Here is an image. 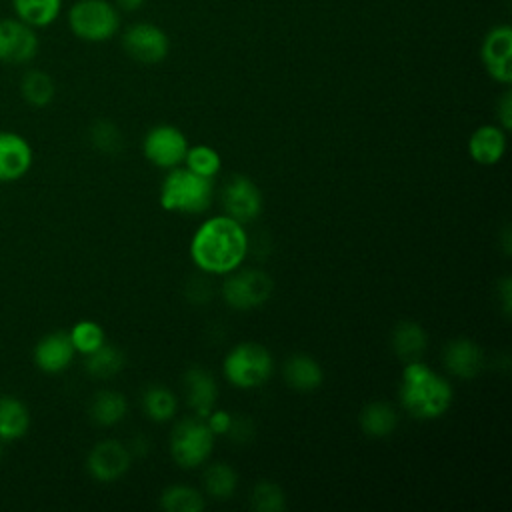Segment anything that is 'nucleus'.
<instances>
[{"label": "nucleus", "mask_w": 512, "mask_h": 512, "mask_svg": "<svg viewBox=\"0 0 512 512\" xmlns=\"http://www.w3.org/2000/svg\"><path fill=\"white\" fill-rule=\"evenodd\" d=\"M248 252V236L240 222L222 214L198 226L190 242L192 262L210 274H230Z\"/></svg>", "instance_id": "f257e3e1"}, {"label": "nucleus", "mask_w": 512, "mask_h": 512, "mask_svg": "<svg viewBox=\"0 0 512 512\" xmlns=\"http://www.w3.org/2000/svg\"><path fill=\"white\" fill-rule=\"evenodd\" d=\"M400 404L404 410L418 420L440 418L452 404V386L448 380L422 360L406 362L400 380Z\"/></svg>", "instance_id": "f03ea898"}, {"label": "nucleus", "mask_w": 512, "mask_h": 512, "mask_svg": "<svg viewBox=\"0 0 512 512\" xmlns=\"http://www.w3.org/2000/svg\"><path fill=\"white\" fill-rule=\"evenodd\" d=\"M212 178H204L186 166L170 168L160 186V204L176 214H202L212 202Z\"/></svg>", "instance_id": "7ed1b4c3"}, {"label": "nucleus", "mask_w": 512, "mask_h": 512, "mask_svg": "<svg viewBox=\"0 0 512 512\" xmlns=\"http://www.w3.org/2000/svg\"><path fill=\"white\" fill-rule=\"evenodd\" d=\"M272 368L274 360L270 350L258 342L236 344L222 362L226 380L240 390L262 386L272 376Z\"/></svg>", "instance_id": "20e7f679"}, {"label": "nucleus", "mask_w": 512, "mask_h": 512, "mask_svg": "<svg viewBox=\"0 0 512 512\" xmlns=\"http://www.w3.org/2000/svg\"><path fill=\"white\" fill-rule=\"evenodd\" d=\"M68 26L84 42H106L120 28V12L108 0H78L68 10Z\"/></svg>", "instance_id": "39448f33"}, {"label": "nucleus", "mask_w": 512, "mask_h": 512, "mask_svg": "<svg viewBox=\"0 0 512 512\" xmlns=\"http://www.w3.org/2000/svg\"><path fill=\"white\" fill-rule=\"evenodd\" d=\"M214 434L208 424L200 416H188L176 422L170 434V456L172 460L184 468H198L204 464L212 452Z\"/></svg>", "instance_id": "423d86ee"}, {"label": "nucleus", "mask_w": 512, "mask_h": 512, "mask_svg": "<svg viewBox=\"0 0 512 512\" xmlns=\"http://www.w3.org/2000/svg\"><path fill=\"white\" fill-rule=\"evenodd\" d=\"M274 292V280L268 272L246 268L240 272H230L222 286V296L226 304L234 310H252L268 302Z\"/></svg>", "instance_id": "0eeeda50"}, {"label": "nucleus", "mask_w": 512, "mask_h": 512, "mask_svg": "<svg viewBox=\"0 0 512 512\" xmlns=\"http://www.w3.org/2000/svg\"><path fill=\"white\" fill-rule=\"evenodd\" d=\"M142 152L154 166L170 170L184 164L188 140L180 128L172 124H156L146 132L142 140Z\"/></svg>", "instance_id": "6e6552de"}, {"label": "nucleus", "mask_w": 512, "mask_h": 512, "mask_svg": "<svg viewBox=\"0 0 512 512\" xmlns=\"http://www.w3.org/2000/svg\"><path fill=\"white\" fill-rule=\"evenodd\" d=\"M124 52L140 64H158L170 52L168 34L152 22H136L122 34Z\"/></svg>", "instance_id": "1a4fd4ad"}, {"label": "nucleus", "mask_w": 512, "mask_h": 512, "mask_svg": "<svg viewBox=\"0 0 512 512\" xmlns=\"http://www.w3.org/2000/svg\"><path fill=\"white\" fill-rule=\"evenodd\" d=\"M222 206L226 216L234 218L240 224H246L260 216L264 198L260 188L248 176L234 174L228 178L222 190Z\"/></svg>", "instance_id": "9d476101"}, {"label": "nucleus", "mask_w": 512, "mask_h": 512, "mask_svg": "<svg viewBox=\"0 0 512 512\" xmlns=\"http://www.w3.org/2000/svg\"><path fill=\"white\" fill-rule=\"evenodd\" d=\"M480 58L492 80L512 82V28L508 24L492 26L480 46Z\"/></svg>", "instance_id": "9b49d317"}, {"label": "nucleus", "mask_w": 512, "mask_h": 512, "mask_svg": "<svg viewBox=\"0 0 512 512\" xmlns=\"http://www.w3.org/2000/svg\"><path fill=\"white\" fill-rule=\"evenodd\" d=\"M38 52L36 28L18 18L0 20V62L26 64Z\"/></svg>", "instance_id": "f8f14e48"}, {"label": "nucleus", "mask_w": 512, "mask_h": 512, "mask_svg": "<svg viewBox=\"0 0 512 512\" xmlns=\"http://www.w3.org/2000/svg\"><path fill=\"white\" fill-rule=\"evenodd\" d=\"M130 460H132V454L128 446L110 438L92 446L86 458V468L94 480L114 482L128 472Z\"/></svg>", "instance_id": "ddd939ff"}, {"label": "nucleus", "mask_w": 512, "mask_h": 512, "mask_svg": "<svg viewBox=\"0 0 512 512\" xmlns=\"http://www.w3.org/2000/svg\"><path fill=\"white\" fill-rule=\"evenodd\" d=\"M74 346L70 334L64 330H54L44 334L32 352L34 364L44 374H60L64 372L74 360Z\"/></svg>", "instance_id": "4468645a"}, {"label": "nucleus", "mask_w": 512, "mask_h": 512, "mask_svg": "<svg viewBox=\"0 0 512 512\" xmlns=\"http://www.w3.org/2000/svg\"><path fill=\"white\" fill-rule=\"evenodd\" d=\"M32 160L34 152L24 136L0 130V182L20 180L30 170Z\"/></svg>", "instance_id": "2eb2a0df"}, {"label": "nucleus", "mask_w": 512, "mask_h": 512, "mask_svg": "<svg viewBox=\"0 0 512 512\" xmlns=\"http://www.w3.org/2000/svg\"><path fill=\"white\" fill-rule=\"evenodd\" d=\"M182 388L188 408L194 416L206 418L218 400V386L214 376L202 366H190L182 376Z\"/></svg>", "instance_id": "dca6fc26"}, {"label": "nucleus", "mask_w": 512, "mask_h": 512, "mask_svg": "<svg viewBox=\"0 0 512 512\" xmlns=\"http://www.w3.org/2000/svg\"><path fill=\"white\" fill-rule=\"evenodd\" d=\"M442 364L452 376L470 380L482 372L484 352L468 338H454L442 350Z\"/></svg>", "instance_id": "f3484780"}, {"label": "nucleus", "mask_w": 512, "mask_h": 512, "mask_svg": "<svg viewBox=\"0 0 512 512\" xmlns=\"http://www.w3.org/2000/svg\"><path fill=\"white\" fill-rule=\"evenodd\" d=\"M506 130L494 124H484L476 128L468 140V152L470 158L476 164L482 166H492L502 160L506 152Z\"/></svg>", "instance_id": "a211bd4d"}, {"label": "nucleus", "mask_w": 512, "mask_h": 512, "mask_svg": "<svg viewBox=\"0 0 512 512\" xmlns=\"http://www.w3.org/2000/svg\"><path fill=\"white\" fill-rule=\"evenodd\" d=\"M286 384L298 392H312L324 380L322 366L308 354H292L282 368Z\"/></svg>", "instance_id": "6ab92c4d"}, {"label": "nucleus", "mask_w": 512, "mask_h": 512, "mask_svg": "<svg viewBox=\"0 0 512 512\" xmlns=\"http://www.w3.org/2000/svg\"><path fill=\"white\" fill-rule=\"evenodd\" d=\"M428 336L414 320H400L392 330V350L402 362L420 360L426 352Z\"/></svg>", "instance_id": "aec40b11"}, {"label": "nucleus", "mask_w": 512, "mask_h": 512, "mask_svg": "<svg viewBox=\"0 0 512 512\" xmlns=\"http://www.w3.org/2000/svg\"><path fill=\"white\" fill-rule=\"evenodd\" d=\"M30 428L28 406L12 394L0 396V440L12 442L20 440Z\"/></svg>", "instance_id": "412c9836"}, {"label": "nucleus", "mask_w": 512, "mask_h": 512, "mask_svg": "<svg viewBox=\"0 0 512 512\" xmlns=\"http://www.w3.org/2000/svg\"><path fill=\"white\" fill-rule=\"evenodd\" d=\"M398 426V414L388 402H370L360 412V428L370 438H386Z\"/></svg>", "instance_id": "4be33fe9"}, {"label": "nucleus", "mask_w": 512, "mask_h": 512, "mask_svg": "<svg viewBox=\"0 0 512 512\" xmlns=\"http://www.w3.org/2000/svg\"><path fill=\"white\" fill-rule=\"evenodd\" d=\"M126 412H128V402L124 394L116 390L96 392L88 408L90 420L98 426H114L126 416Z\"/></svg>", "instance_id": "5701e85b"}, {"label": "nucleus", "mask_w": 512, "mask_h": 512, "mask_svg": "<svg viewBox=\"0 0 512 512\" xmlns=\"http://www.w3.org/2000/svg\"><path fill=\"white\" fill-rule=\"evenodd\" d=\"M12 6L18 20L32 28H46L58 18L62 0H12Z\"/></svg>", "instance_id": "b1692460"}, {"label": "nucleus", "mask_w": 512, "mask_h": 512, "mask_svg": "<svg viewBox=\"0 0 512 512\" xmlns=\"http://www.w3.org/2000/svg\"><path fill=\"white\" fill-rule=\"evenodd\" d=\"M124 366V352L118 346L102 344L84 356V368L94 378H112Z\"/></svg>", "instance_id": "393cba45"}, {"label": "nucleus", "mask_w": 512, "mask_h": 512, "mask_svg": "<svg viewBox=\"0 0 512 512\" xmlns=\"http://www.w3.org/2000/svg\"><path fill=\"white\" fill-rule=\"evenodd\" d=\"M20 92H22V98L28 104H32L36 108H42V106H48L54 100L56 86H54V80H52L50 74H46L42 70H28L22 76Z\"/></svg>", "instance_id": "a878e982"}, {"label": "nucleus", "mask_w": 512, "mask_h": 512, "mask_svg": "<svg viewBox=\"0 0 512 512\" xmlns=\"http://www.w3.org/2000/svg\"><path fill=\"white\" fill-rule=\"evenodd\" d=\"M238 484L236 470L226 462H214L204 470V490L214 500H228Z\"/></svg>", "instance_id": "bb28decb"}, {"label": "nucleus", "mask_w": 512, "mask_h": 512, "mask_svg": "<svg viewBox=\"0 0 512 512\" xmlns=\"http://www.w3.org/2000/svg\"><path fill=\"white\" fill-rule=\"evenodd\" d=\"M142 408L154 422H168L178 408L176 396L166 386H148L142 394Z\"/></svg>", "instance_id": "cd10ccee"}, {"label": "nucleus", "mask_w": 512, "mask_h": 512, "mask_svg": "<svg viewBox=\"0 0 512 512\" xmlns=\"http://www.w3.org/2000/svg\"><path fill=\"white\" fill-rule=\"evenodd\" d=\"M160 506L166 512H202L204 496L192 486L174 484L160 494Z\"/></svg>", "instance_id": "c85d7f7f"}, {"label": "nucleus", "mask_w": 512, "mask_h": 512, "mask_svg": "<svg viewBox=\"0 0 512 512\" xmlns=\"http://www.w3.org/2000/svg\"><path fill=\"white\" fill-rule=\"evenodd\" d=\"M184 164L188 170H192L194 174L198 176H204V178H214L220 168H222V160H220V154L206 146V144H196V146H188V152L184 156Z\"/></svg>", "instance_id": "c756f323"}, {"label": "nucleus", "mask_w": 512, "mask_h": 512, "mask_svg": "<svg viewBox=\"0 0 512 512\" xmlns=\"http://www.w3.org/2000/svg\"><path fill=\"white\" fill-rule=\"evenodd\" d=\"M250 506L258 512H282L286 508V496L278 484L260 480L250 492Z\"/></svg>", "instance_id": "7c9ffc66"}, {"label": "nucleus", "mask_w": 512, "mask_h": 512, "mask_svg": "<svg viewBox=\"0 0 512 512\" xmlns=\"http://www.w3.org/2000/svg\"><path fill=\"white\" fill-rule=\"evenodd\" d=\"M68 334H70L74 350L84 354V356L90 354L92 350H96L98 346H102L106 342L102 326L98 322H94V320H78Z\"/></svg>", "instance_id": "2f4dec72"}, {"label": "nucleus", "mask_w": 512, "mask_h": 512, "mask_svg": "<svg viewBox=\"0 0 512 512\" xmlns=\"http://www.w3.org/2000/svg\"><path fill=\"white\" fill-rule=\"evenodd\" d=\"M90 142L104 154H116L122 148V134L110 120H98L90 128Z\"/></svg>", "instance_id": "473e14b6"}, {"label": "nucleus", "mask_w": 512, "mask_h": 512, "mask_svg": "<svg viewBox=\"0 0 512 512\" xmlns=\"http://www.w3.org/2000/svg\"><path fill=\"white\" fill-rule=\"evenodd\" d=\"M228 436L238 442V444H244L248 442L252 436H254V424L248 416L244 414H238V416H232V422H230V428H228Z\"/></svg>", "instance_id": "72a5a7b5"}, {"label": "nucleus", "mask_w": 512, "mask_h": 512, "mask_svg": "<svg viewBox=\"0 0 512 512\" xmlns=\"http://www.w3.org/2000/svg\"><path fill=\"white\" fill-rule=\"evenodd\" d=\"M204 420H206V424H208V428L214 436H222V434H228L232 414L226 412V410H212Z\"/></svg>", "instance_id": "f704fd0d"}, {"label": "nucleus", "mask_w": 512, "mask_h": 512, "mask_svg": "<svg viewBox=\"0 0 512 512\" xmlns=\"http://www.w3.org/2000/svg\"><path fill=\"white\" fill-rule=\"evenodd\" d=\"M498 120H500V128L502 130H510L512 128V92L506 90L500 100H498Z\"/></svg>", "instance_id": "c9c22d12"}, {"label": "nucleus", "mask_w": 512, "mask_h": 512, "mask_svg": "<svg viewBox=\"0 0 512 512\" xmlns=\"http://www.w3.org/2000/svg\"><path fill=\"white\" fill-rule=\"evenodd\" d=\"M498 296H500V304L506 316H510L512 310V280L510 278H502L498 284Z\"/></svg>", "instance_id": "e433bc0d"}, {"label": "nucleus", "mask_w": 512, "mask_h": 512, "mask_svg": "<svg viewBox=\"0 0 512 512\" xmlns=\"http://www.w3.org/2000/svg\"><path fill=\"white\" fill-rule=\"evenodd\" d=\"M146 0H116V8L124 10V12H136L142 8Z\"/></svg>", "instance_id": "4c0bfd02"}, {"label": "nucleus", "mask_w": 512, "mask_h": 512, "mask_svg": "<svg viewBox=\"0 0 512 512\" xmlns=\"http://www.w3.org/2000/svg\"><path fill=\"white\" fill-rule=\"evenodd\" d=\"M128 450H130V454L136 452L138 456H140V454H146V452H148V442H146L144 438H134L132 444L128 446Z\"/></svg>", "instance_id": "58836bf2"}, {"label": "nucleus", "mask_w": 512, "mask_h": 512, "mask_svg": "<svg viewBox=\"0 0 512 512\" xmlns=\"http://www.w3.org/2000/svg\"><path fill=\"white\" fill-rule=\"evenodd\" d=\"M0 456H2V440H0Z\"/></svg>", "instance_id": "ea45409f"}]
</instances>
